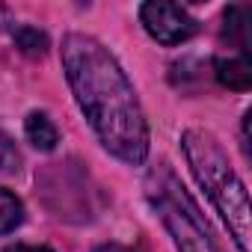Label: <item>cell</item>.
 <instances>
[{
  "mask_svg": "<svg viewBox=\"0 0 252 252\" xmlns=\"http://www.w3.org/2000/svg\"><path fill=\"white\" fill-rule=\"evenodd\" d=\"M60 54L68 86L101 146L119 160L140 166L149 158V125L137 89L116 57L86 33H68Z\"/></svg>",
  "mask_w": 252,
  "mask_h": 252,
  "instance_id": "1",
  "label": "cell"
},
{
  "mask_svg": "<svg viewBox=\"0 0 252 252\" xmlns=\"http://www.w3.org/2000/svg\"><path fill=\"white\" fill-rule=\"evenodd\" d=\"M181 146H184V155L193 166V175L205 187L214 208L222 214L237 249L249 252V196H246L243 181L231 169L225 152L205 131H184Z\"/></svg>",
  "mask_w": 252,
  "mask_h": 252,
  "instance_id": "2",
  "label": "cell"
},
{
  "mask_svg": "<svg viewBox=\"0 0 252 252\" xmlns=\"http://www.w3.org/2000/svg\"><path fill=\"white\" fill-rule=\"evenodd\" d=\"M149 196H152L155 208L160 211V217H163L178 252H222L220 243L214 240L208 222L202 220L196 202L184 193V187L178 184V178L166 166L152 172Z\"/></svg>",
  "mask_w": 252,
  "mask_h": 252,
  "instance_id": "3",
  "label": "cell"
},
{
  "mask_svg": "<svg viewBox=\"0 0 252 252\" xmlns=\"http://www.w3.org/2000/svg\"><path fill=\"white\" fill-rule=\"evenodd\" d=\"M140 21H143L146 33H149L155 42L166 45V48L187 42V39L196 36V30H199L196 18H193L184 6L166 3V0L143 3V6H140Z\"/></svg>",
  "mask_w": 252,
  "mask_h": 252,
  "instance_id": "4",
  "label": "cell"
},
{
  "mask_svg": "<svg viewBox=\"0 0 252 252\" xmlns=\"http://www.w3.org/2000/svg\"><path fill=\"white\" fill-rule=\"evenodd\" d=\"M214 68H217V80H220L222 86L234 89V92H246V89L252 86V63H249L246 54L228 57V60L220 57V60L214 63Z\"/></svg>",
  "mask_w": 252,
  "mask_h": 252,
  "instance_id": "5",
  "label": "cell"
},
{
  "mask_svg": "<svg viewBox=\"0 0 252 252\" xmlns=\"http://www.w3.org/2000/svg\"><path fill=\"white\" fill-rule=\"evenodd\" d=\"M24 134H27V140L33 143V149H39V152H54L57 143H60L57 125L51 122L48 113H39V110L27 116V122H24Z\"/></svg>",
  "mask_w": 252,
  "mask_h": 252,
  "instance_id": "6",
  "label": "cell"
},
{
  "mask_svg": "<svg viewBox=\"0 0 252 252\" xmlns=\"http://www.w3.org/2000/svg\"><path fill=\"white\" fill-rule=\"evenodd\" d=\"M222 21H225V39L237 42V48L246 54V48H249V6H228Z\"/></svg>",
  "mask_w": 252,
  "mask_h": 252,
  "instance_id": "7",
  "label": "cell"
},
{
  "mask_svg": "<svg viewBox=\"0 0 252 252\" xmlns=\"http://www.w3.org/2000/svg\"><path fill=\"white\" fill-rule=\"evenodd\" d=\"M24 222V205L15 193L0 187V234H9Z\"/></svg>",
  "mask_w": 252,
  "mask_h": 252,
  "instance_id": "8",
  "label": "cell"
},
{
  "mask_svg": "<svg viewBox=\"0 0 252 252\" xmlns=\"http://www.w3.org/2000/svg\"><path fill=\"white\" fill-rule=\"evenodd\" d=\"M15 45L30 57H42L48 51V36L39 33L36 27H18L15 30Z\"/></svg>",
  "mask_w": 252,
  "mask_h": 252,
  "instance_id": "9",
  "label": "cell"
},
{
  "mask_svg": "<svg viewBox=\"0 0 252 252\" xmlns=\"http://www.w3.org/2000/svg\"><path fill=\"white\" fill-rule=\"evenodd\" d=\"M0 169L3 172H18L21 169V155L15 152V146L6 137H0Z\"/></svg>",
  "mask_w": 252,
  "mask_h": 252,
  "instance_id": "10",
  "label": "cell"
},
{
  "mask_svg": "<svg viewBox=\"0 0 252 252\" xmlns=\"http://www.w3.org/2000/svg\"><path fill=\"white\" fill-rule=\"evenodd\" d=\"M3 252H54L51 246H27V243H12V246H6Z\"/></svg>",
  "mask_w": 252,
  "mask_h": 252,
  "instance_id": "11",
  "label": "cell"
},
{
  "mask_svg": "<svg viewBox=\"0 0 252 252\" xmlns=\"http://www.w3.org/2000/svg\"><path fill=\"white\" fill-rule=\"evenodd\" d=\"M95 252H131V249L122 246V243H104V246H98Z\"/></svg>",
  "mask_w": 252,
  "mask_h": 252,
  "instance_id": "12",
  "label": "cell"
}]
</instances>
